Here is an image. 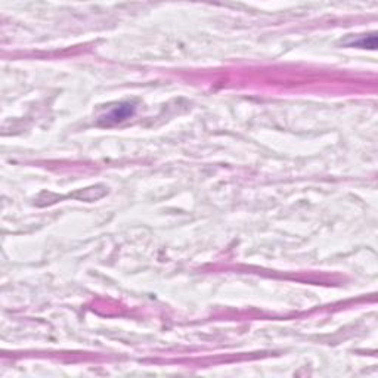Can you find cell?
Masks as SVG:
<instances>
[{
    "mask_svg": "<svg viewBox=\"0 0 378 378\" xmlns=\"http://www.w3.org/2000/svg\"><path fill=\"white\" fill-rule=\"evenodd\" d=\"M133 111H135V106L132 103H120L118 106L112 108L102 118L105 120L106 124H114V123H120L126 118H129L133 114Z\"/></svg>",
    "mask_w": 378,
    "mask_h": 378,
    "instance_id": "cell-1",
    "label": "cell"
},
{
    "mask_svg": "<svg viewBox=\"0 0 378 378\" xmlns=\"http://www.w3.org/2000/svg\"><path fill=\"white\" fill-rule=\"evenodd\" d=\"M353 45L362 46V48H368V49H375V48H377V37H375V34H371V36H369V40H368L366 37H363V39H360L359 42H356V43H353Z\"/></svg>",
    "mask_w": 378,
    "mask_h": 378,
    "instance_id": "cell-2",
    "label": "cell"
}]
</instances>
